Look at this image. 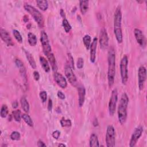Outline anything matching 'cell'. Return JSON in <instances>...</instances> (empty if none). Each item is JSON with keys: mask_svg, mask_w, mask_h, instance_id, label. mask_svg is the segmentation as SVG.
<instances>
[{"mask_svg": "<svg viewBox=\"0 0 147 147\" xmlns=\"http://www.w3.org/2000/svg\"><path fill=\"white\" fill-rule=\"evenodd\" d=\"M108 72L107 79L110 87H112L114 83L115 75V52L113 47H110L108 51Z\"/></svg>", "mask_w": 147, "mask_h": 147, "instance_id": "cell-1", "label": "cell"}, {"mask_svg": "<svg viewBox=\"0 0 147 147\" xmlns=\"http://www.w3.org/2000/svg\"><path fill=\"white\" fill-rule=\"evenodd\" d=\"M122 21V12L121 7L118 6L115 12L114 16V33L116 40L118 43H121L123 40L122 31L121 28Z\"/></svg>", "mask_w": 147, "mask_h": 147, "instance_id": "cell-2", "label": "cell"}, {"mask_svg": "<svg viewBox=\"0 0 147 147\" xmlns=\"http://www.w3.org/2000/svg\"><path fill=\"white\" fill-rule=\"evenodd\" d=\"M129 103V98L126 93H123L118 107V118L121 125H123L127 119V108Z\"/></svg>", "mask_w": 147, "mask_h": 147, "instance_id": "cell-3", "label": "cell"}, {"mask_svg": "<svg viewBox=\"0 0 147 147\" xmlns=\"http://www.w3.org/2000/svg\"><path fill=\"white\" fill-rule=\"evenodd\" d=\"M24 7L25 10L33 17L34 21L37 22L38 26L40 28H43L44 25V17L40 11L28 3H25Z\"/></svg>", "mask_w": 147, "mask_h": 147, "instance_id": "cell-4", "label": "cell"}, {"mask_svg": "<svg viewBox=\"0 0 147 147\" xmlns=\"http://www.w3.org/2000/svg\"><path fill=\"white\" fill-rule=\"evenodd\" d=\"M128 59L126 55H124L120 62V73L121 80L123 84H126L128 80V70H127Z\"/></svg>", "mask_w": 147, "mask_h": 147, "instance_id": "cell-5", "label": "cell"}, {"mask_svg": "<svg viewBox=\"0 0 147 147\" xmlns=\"http://www.w3.org/2000/svg\"><path fill=\"white\" fill-rule=\"evenodd\" d=\"M106 143L107 147H114L115 145V131L112 125L107 127L106 133Z\"/></svg>", "mask_w": 147, "mask_h": 147, "instance_id": "cell-6", "label": "cell"}, {"mask_svg": "<svg viewBox=\"0 0 147 147\" xmlns=\"http://www.w3.org/2000/svg\"><path fill=\"white\" fill-rule=\"evenodd\" d=\"M40 41L42 48V51L44 53L48 56L51 52V47L49 44V39L47 36V34L44 31H42L41 32V36H40Z\"/></svg>", "mask_w": 147, "mask_h": 147, "instance_id": "cell-7", "label": "cell"}, {"mask_svg": "<svg viewBox=\"0 0 147 147\" xmlns=\"http://www.w3.org/2000/svg\"><path fill=\"white\" fill-rule=\"evenodd\" d=\"M118 100V91L116 88H114L112 92L109 103V112L111 116H113L115 111L116 105Z\"/></svg>", "mask_w": 147, "mask_h": 147, "instance_id": "cell-8", "label": "cell"}, {"mask_svg": "<svg viewBox=\"0 0 147 147\" xmlns=\"http://www.w3.org/2000/svg\"><path fill=\"white\" fill-rule=\"evenodd\" d=\"M146 79V69L144 66H140L138 71V87L140 90H142L144 88L145 82Z\"/></svg>", "mask_w": 147, "mask_h": 147, "instance_id": "cell-9", "label": "cell"}, {"mask_svg": "<svg viewBox=\"0 0 147 147\" xmlns=\"http://www.w3.org/2000/svg\"><path fill=\"white\" fill-rule=\"evenodd\" d=\"M99 44L100 48L103 50H105L108 47L109 36L105 28H102L100 30L99 34Z\"/></svg>", "mask_w": 147, "mask_h": 147, "instance_id": "cell-10", "label": "cell"}, {"mask_svg": "<svg viewBox=\"0 0 147 147\" xmlns=\"http://www.w3.org/2000/svg\"><path fill=\"white\" fill-rule=\"evenodd\" d=\"M143 132V127L141 126L136 127L135 130H134L130 140L129 143V146L130 147H133L136 145V144L137 142V141L140 138V137L141 136L142 133Z\"/></svg>", "mask_w": 147, "mask_h": 147, "instance_id": "cell-11", "label": "cell"}, {"mask_svg": "<svg viewBox=\"0 0 147 147\" xmlns=\"http://www.w3.org/2000/svg\"><path fill=\"white\" fill-rule=\"evenodd\" d=\"M65 75L69 82L72 85H75L77 82V79L73 72L72 68L69 64H66L65 66Z\"/></svg>", "mask_w": 147, "mask_h": 147, "instance_id": "cell-12", "label": "cell"}, {"mask_svg": "<svg viewBox=\"0 0 147 147\" xmlns=\"http://www.w3.org/2000/svg\"><path fill=\"white\" fill-rule=\"evenodd\" d=\"M134 34L135 36V38L138 44L142 48L145 47L146 38L142 32L138 28H135L134 30Z\"/></svg>", "mask_w": 147, "mask_h": 147, "instance_id": "cell-13", "label": "cell"}, {"mask_svg": "<svg viewBox=\"0 0 147 147\" xmlns=\"http://www.w3.org/2000/svg\"><path fill=\"white\" fill-rule=\"evenodd\" d=\"M53 76L55 81L59 86H60L62 88H66L67 86V82L65 78L63 76V75L57 72H55L54 73Z\"/></svg>", "mask_w": 147, "mask_h": 147, "instance_id": "cell-14", "label": "cell"}, {"mask_svg": "<svg viewBox=\"0 0 147 147\" xmlns=\"http://www.w3.org/2000/svg\"><path fill=\"white\" fill-rule=\"evenodd\" d=\"M0 34H1V38L2 40L6 44L7 46H13L14 43L12 41V39L10 36V34L6 31L5 29L2 28L0 30Z\"/></svg>", "mask_w": 147, "mask_h": 147, "instance_id": "cell-15", "label": "cell"}, {"mask_svg": "<svg viewBox=\"0 0 147 147\" xmlns=\"http://www.w3.org/2000/svg\"><path fill=\"white\" fill-rule=\"evenodd\" d=\"M97 42H98V38L96 37H94L92 41V43L90 45V61L94 63L96 59V50L97 47Z\"/></svg>", "mask_w": 147, "mask_h": 147, "instance_id": "cell-16", "label": "cell"}, {"mask_svg": "<svg viewBox=\"0 0 147 147\" xmlns=\"http://www.w3.org/2000/svg\"><path fill=\"white\" fill-rule=\"evenodd\" d=\"M15 63L17 65V67L18 68L19 71L22 76V78L24 79V81L25 83H26V68L25 67L23 63V62L19 59H16L15 60Z\"/></svg>", "mask_w": 147, "mask_h": 147, "instance_id": "cell-17", "label": "cell"}, {"mask_svg": "<svg viewBox=\"0 0 147 147\" xmlns=\"http://www.w3.org/2000/svg\"><path fill=\"white\" fill-rule=\"evenodd\" d=\"M78 91V96H79V107H82L85 100L86 89L83 86L81 85L79 86Z\"/></svg>", "mask_w": 147, "mask_h": 147, "instance_id": "cell-18", "label": "cell"}, {"mask_svg": "<svg viewBox=\"0 0 147 147\" xmlns=\"http://www.w3.org/2000/svg\"><path fill=\"white\" fill-rule=\"evenodd\" d=\"M48 57V59L49 60V63L51 64V67L52 68V70L55 72L57 71V63H56V61L55 57L54 55L51 52V53H49L48 56H47Z\"/></svg>", "mask_w": 147, "mask_h": 147, "instance_id": "cell-19", "label": "cell"}, {"mask_svg": "<svg viewBox=\"0 0 147 147\" xmlns=\"http://www.w3.org/2000/svg\"><path fill=\"white\" fill-rule=\"evenodd\" d=\"M89 1L87 0H82L79 1V7L82 14H85L88 9Z\"/></svg>", "mask_w": 147, "mask_h": 147, "instance_id": "cell-20", "label": "cell"}, {"mask_svg": "<svg viewBox=\"0 0 147 147\" xmlns=\"http://www.w3.org/2000/svg\"><path fill=\"white\" fill-rule=\"evenodd\" d=\"M24 52L25 53L26 59H28V60L29 61V63L30 65V66L32 67V68H33V69H36V64L35 60H34L33 57L32 56V54L29 52H28V51H26L25 49H24Z\"/></svg>", "mask_w": 147, "mask_h": 147, "instance_id": "cell-21", "label": "cell"}, {"mask_svg": "<svg viewBox=\"0 0 147 147\" xmlns=\"http://www.w3.org/2000/svg\"><path fill=\"white\" fill-rule=\"evenodd\" d=\"M40 62L45 72H49L50 71V67L47 60L43 56H40Z\"/></svg>", "mask_w": 147, "mask_h": 147, "instance_id": "cell-22", "label": "cell"}, {"mask_svg": "<svg viewBox=\"0 0 147 147\" xmlns=\"http://www.w3.org/2000/svg\"><path fill=\"white\" fill-rule=\"evenodd\" d=\"M90 146L91 147H98L99 146V141L97 136L93 133L91 135L90 138Z\"/></svg>", "mask_w": 147, "mask_h": 147, "instance_id": "cell-23", "label": "cell"}, {"mask_svg": "<svg viewBox=\"0 0 147 147\" xmlns=\"http://www.w3.org/2000/svg\"><path fill=\"white\" fill-rule=\"evenodd\" d=\"M28 41L30 46L34 47L37 44V40L36 35L33 33L29 32L28 34Z\"/></svg>", "mask_w": 147, "mask_h": 147, "instance_id": "cell-24", "label": "cell"}, {"mask_svg": "<svg viewBox=\"0 0 147 147\" xmlns=\"http://www.w3.org/2000/svg\"><path fill=\"white\" fill-rule=\"evenodd\" d=\"M21 107L25 113H28L29 111V105L25 97L22 96L20 99Z\"/></svg>", "mask_w": 147, "mask_h": 147, "instance_id": "cell-25", "label": "cell"}, {"mask_svg": "<svg viewBox=\"0 0 147 147\" xmlns=\"http://www.w3.org/2000/svg\"><path fill=\"white\" fill-rule=\"evenodd\" d=\"M37 6L42 11H45L48 7V2L45 0H37L36 1Z\"/></svg>", "mask_w": 147, "mask_h": 147, "instance_id": "cell-26", "label": "cell"}, {"mask_svg": "<svg viewBox=\"0 0 147 147\" xmlns=\"http://www.w3.org/2000/svg\"><path fill=\"white\" fill-rule=\"evenodd\" d=\"M91 38L90 36L88 34H86L83 38V41L84 45L87 50L90 49V47L91 45Z\"/></svg>", "mask_w": 147, "mask_h": 147, "instance_id": "cell-27", "label": "cell"}, {"mask_svg": "<svg viewBox=\"0 0 147 147\" xmlns=\"http://www.w3.org/2000/svg\"><path fill=\"white\" fill-rule=\"evenodd\" d=\"M22 118L23 119V120L25 122V123L26 124H28V125H29L30 127H32L33 126V121L32 119V118H30V117L27 114H22Z\"/></svg>", "mask_w": 147, "mask_h": 147, "instance_id": "cell-28", "label": "cell"}, {"mask_svg": "<svg viewBox=\"0 0 147 147\" xmlns=\"http://www.w3.org/2000/svg\"><path fill=\"white\" fill-rule=\"evenodd\" d=\"M13 118L14 119V120L17 122H20L21 121V119L22 118V115L21 114V111L19 109L14 110L13 111Z\"/></svg>", "mask_w": 147, "mask_h": 147, "instance_id": "cell-29", "label": "cell"}, {"mask_svg": "<svg viewBox=\"0 0 147 147\" xmlns=\"http://www.w3.org/2000/svg\"><path fill=\"white\" fill-rule=\"evenodd\" d=\"M62 25H63V26L64 30L65 31L66 33H68L71 30L72 27H71V25L69 24L68 21L66 18L63 19V22H62Z\"/></svg>", "mask_w": 147, "mask_h": 147, "instance_id": "cell-30", "label": "cell"}, {"mask_svg": "<svg viewBox=\"0 0 147 147\" xmlns=\"http://www.w3.org/2000/svg\"><path fill=\"white\" fill-rule=\"evenodd\" d=\"M8 114V108L6 105H3L1 109L0 115L2 118H5Z\"/></svg>", "mask_w": 147, "mask_h": 147, "instance_id": "cell-31", "label": "cell"}, {"mask_svg": "<svg viewBox=\"0 0 147 147\" xmlns=\"http://www.w3.org/2000/svg\"><path fill=\"white\" fill-rule=\"evenodd\" d=\"M13 34L14 37H15V38L18 42L21 43L22 42V37L21 36V34L19 32V31L14 29L13 30Z\"/></svg>", "mask_w": 147, "mask_h": 147, "instance_id": "cell-32", "label": "cell"}, {"mask_svg": "<svg viewBox=\"0 0 147 147\" xmlns=\"http://www.w3.org/2000/svg\"><path fill=\"white\" fill-rule=\"evenodd\" d=\"M10 138L12 140L14 141H18L20 140L21 134L18 131H14L10 134Z\"/></svg>", "mask_w": 147, "mask_h": 147, "instance_id": "cell-33", "label": "cell"}, {"mask_svg": "<svg viewBox=\"0 0 147 147\" xmlns=\"http://www.w3.org/2000/svg\"><path fill=\"white\" fill-rule=\"evenodd\" d=\"M60 123L62 127H69L71 126V121L69 119H61L60 120Z\"/></svg>", "mask_w": 147, "mask_h": 147, "instance_id": "cell-34", "label": "cell"}, {"mask_svg": "<svg viewBox=\"0 0 147 147\" xmlns=\"http://www.w3.org/2000/svg\"><path fill=\"white\" fill-rule=\"evenodd\" d=\"M39 95H40V98L42 102H43V103L45 102L47 100V92L45 91H41L40 92Z\"/></svg>", "mask_w": 147, "mask_h": 147, "instance_id": "cell-35", "label": "cell"}, {"mask_svg": "<svg viewBox=\"0 0 147 147\" xmlns=\"http://www.w3.org/2000/svg\"><path fill=\"white\" fill-rule=\"evenodd\" d=\"M84 65V60L82 57H79L76 62V66L78 69H81Z\"/></svg>", "mask_w": 147, "mask_h": 147, "instance_id": "cell-36", "label": "cell"}, {"mask_svg": "<svg viewBox=\"0 0 147 147\" xmlns=\"http://www.w3.org/2000/svg\"><path fill=\"white\" fill-rule=\"evenodd\" d=\"M68 59H69V63H70V64H69L71 67L73 69H74V59L73 57L72 56V55H71V53H68Z\"/></svg>", "mask_w": 147, "mask_h": 147, "instance_id": "cell-37", "label": "cell"}, {"mask_svg": "<svg viewBox=\"0 0 147 147\" xmlns=\"http://www.w3.org/2000/svg\"><path fill=\"white\" fill-rule=\"evenodd\" d=\"M52 137H53L54 138L57 140V139L59 138L60 136V132L59 130H55V131H54L52 133Z\"/></svg>", "mask_w": 147, "mask_h": 147, "instance_id": "cell-38", "label": "cell"}, {"mask_svg": "<svg viewBox=\"0 0 147 147\" xmlns=\"http://www.w3.org/2000/svg\"><path fill=\"white\" fill-rule=\"evenodd\" d=\"M33 78H34V80H36V81L39 80V79H40V74H39L38 71H34L33 72Z\"/></svg>", "mask_w": 147, "mask_h": 147, "instance_id": "cell-39", "label": "cell"}, {"mask_svg": "<svg viewBox=\"0 0 147 147\" xmlns=\"http://www.w3.org/2000/svg\"><path fill=\"white\" fill-rule=\"evenodd\" d=\"M57 96H58L60 99H64L65 98V95L64 94V93H63V92L60 91H59L57 92Z\"/></svg>", "mask_w": 147, "mask_h": 147, "instance_id": "cell-40", "label": "cell"}, {"mask_svg": "<svg viewBox=\"0 0 147 147\" xmlns=\"http://www.w3.org/2000/svg\"><path fill=\"white\" fill-rule=\"evenodd\" d=\"M52 101L51 99H49L48 100V110L49 111H51L52 109Z\"/></svg>", "mask_w": 147, "mask_h": 147, "instance_id": "cell-41", "label": "cell"}, {"mask_svg": "<svg viewBox=\"0 0 147 147\" xmlns=\"http://www.w3.org/2000/svg\"><path fill=\"white\" fill-rule=\"evenodd\" d=\"M37 146L38 147H45L46 145L44 144V142L43 141H42L41 140H39L37 142Z\"/></svg>", "mask_w": 147, "mask_h": 147, "instance_id": "cell-42", "label": "cell"}, {"mask_svg": "<svg viewBox=\"0 0 147 147\" xmlns=\"http://www.w3.org/2000/svg\"><path fill=\"white\" fill-rule=\"evenodd\" d=\"M18 106V102H17V101H14V102H13V103H12V107H13V108L16 109V108H17Z\"/></svg>", "mask_w": 147, "mask_h": 147, "instance_id": "cell-43", "label": "cell"}, {"mask_svg": "<svg viewBox=\"0 0 147 147\" xmlns=\"http://www.w3.org/2000/svg\"><path fill=\"white\" fill-rule=\"evenodd\" d=\"M60 14L63 17H64V18H65V13H64V11H63V9H61V10H60Z\"/></svg>", "mask_w": 147, "mask_h": 147, "instance_id": "cell-44", "label": "cell"}, {"mask_svg": "<svg viewBox=\"0 0 147 147\" xmlns=\"http://www.w3.org/2000/svg\"><path fill=\"white\" fill-rule=\"evenodd\" d=\"M24 22H26L28 21V17L27 16H25L24 17Z\"/></svg>", "mask_w": 147, "mask_h": 147, "instance_id": "cell-45", "label": "cell"}, {"mask_svg": "<svg viewBox=\"0 0 147 147\" xmlns=\"http://www.w3.org/2000/svg\"><path fill=\"white\" fill-rule=\"evenodd\" d=\"M58 146H65V145H64V144H59L58 145Z\"/></svg>", "mask_w": 147, "mask_h": 147, "instance_id": "cell-46", "label": "cell"}]
</instances>
